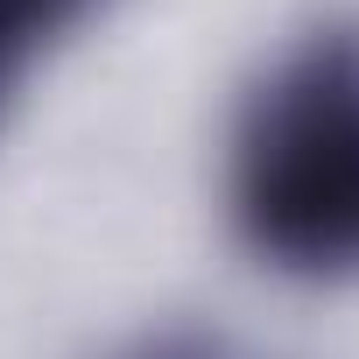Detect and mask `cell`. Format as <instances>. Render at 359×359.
Listing matches in <instances>:
<instances>
[{
  "mask_svg": "<svg viewBox=\"0 0 359 359\" xmlns=\"http://www.w3.org/2000/svg\"><path fill=\"white\" fill-rule=\"evenodd\" d=\"M92 8H99V0H0V99H8V85L22 78V64L50 36H64Z\"/></svg>",
  "mask_w": 359,
  "mask_h": 359,
  "instance_id": "cell-2",
  "label": "cell"
},
{
  "mask_svg": "<svg viewBox=\"0 0 359 359\" xmlns=\"http://www.w3.org/2000/svg\"><path fill=\"white\" fill-rule=\"evenodd\" d=\"M233 233L296 282L359 275V15L303 22L247 85L226 155Z\"/></svg>",
  "mask_w": 359,
  "mask_h": 359,
  "instance_id": "cell-1",
  "label": "cell"
},
{
  "mask_svg": "<svg viewBox=\"0 0 359 359\" xmlns=\"http://www.w3.org/2000/svg\"><path fill=\"white\" fill-rule=\"evenodd\" d=\"M113 359H240L226 331H205V324H162V331H141L134 345H120Z\"/></svg>",
  "mask_w": 359,
  "mask_h": 359,
  "instance_id": "cell-3",
  "label": "cell"
}]
</instances>
